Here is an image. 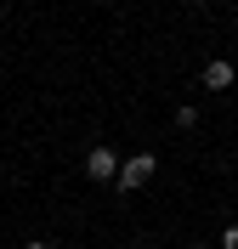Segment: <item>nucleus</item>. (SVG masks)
<instances>
[{"label":"nucleus","mask_w":238,"mask_h":249,"mask_svg":"<svg viewBox=\"0 0 238 249\" xmlns=\"http://www.w3.org/2000/svg\"><path fill=\"white\" fill-rule=\"evenodd\" d=\"M176 6H193V0H176Z\"/></svg>","instance_id":"6"},{"label":"nucleus","mask_w":238,"mask_h":249,"mask_svg":"<svg viewBox=\"0 0 238 249\" xmlns=\"http://www.w3.org/2000/svg\"><path fill=\"white\" fill-rule=\"evenodd\" d=\"M221 249H238V221H233V227L221 232Z\"/></svg>","instance_id":"4"},{"label":"nucleus","mask_w":238,"mask_h":249,"mask_svg":"<svg viewBox=\"0 0 238 249\" xmlns=\"http://www.w3.org/2000/svg\"><path fill=\"white\" fill-rule=\"evenodd\" d=\"M233 79H238V68H233V62H221V57H216V62H204V85H210V91H227Z\"/></svg>","instance_id":"3"},{"label":"nucleus","mask_w":238,"mask_h":249,"mask_svg":"<svg viewBox=\"0 0 238 249\" xmlns=\"http://www.w3.org/2000/svg\"><path fill=\"white\" fill-rule=\"evenodd\" d=\"M119 164H125V159L113 153V147H91V153H85V176H91V181H119Z\"/></svg>","instance_id":"2"},{"label":"nucleus","mask_w":238,"mask_h":249,"mask_svg":"<svg viewBox=\"0 0 238 249\" xmlns=\"http://www.w3.org/2000/svg\"><path fill=\"white\" fill-rule=\"evenodd\" d=\"M153 170H159V153H130L119 164V193H142L153 181Z\"/></svg>","instance_id":"1"},{"label":"nucleus","mask_w":238,"mask_h":249,"mask_svg":"<svg viewBox=\"0 0 238 249\" xmlns=\"http://www.w3.org/2000/svg\"><path fill=\"white\" fill-rule=\"evenodd\" d=\"M23 249H51V244H23Z\"/></svg>","instance_id":"5"}]
</instances>
